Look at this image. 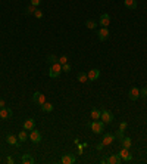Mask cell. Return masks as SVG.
<instances>
[{
  "label": "cell",
  "mask_w": 147,
  "mask_h": 164,
  "mask_svg": "<svg viewBox=\"0 0 147 164\" xmlns=\"http://www.w3.org/2000/svg\"><path fill=\"white\" fill-rule=\"evenodd\" d=\"M127 127H128V123H127V121H121V124H119V130L125 132V130H127Z\"/></svg>",
  "instance_id": "cell-31"
},
{
  "label": "cell",
  "mask_w": 147,
  "mask_h": 164,
  "mask_svg": "<svg viewBox=\"0 0 147 164\" xmlns=\"http://www.w3.org/2000/svg\"><path fill=\"white\" fill-rule=\"evenodd\" d=\"M71 69H72V67H71V65H69L68 62L62 65V71H63V73H71Z\"/></svg>",
  "instance_id": "cell-27"
},
{
  "label": "cell",
  "mask_w": 147,
  "mask_h": 164,
  "mask_svg": "<svg viewBox=\"0 0 147 164\" xmlns=\"http://www.w3.org/2000/svg\"><path fill=\"white\" fill-rule=\"evenodd\" d=\"M115 141V135L112 133H106V135H103V139H101V142L105 146H109V145H112Z\"/></svg>",
  "instance_id": "cell-11"
},
{
  "label": "cell",
  "mask_w": 147,
  "mask_h": 164,
  "mask_svg": "<svg viewBox=\"0 0 147 164\" xmlns=\"http://www.w3.org/2000/svg\"><path fill=\"white\" fill-rule=\"evenodd\" d=\"M99 24H100L101 27H109V24H110V16H109V14H101L100 19H99Z\"/></svg>",
  "instance_id": "cell-13"
},
{
  "label": "cell",
  "mask_w": 147,
  "mask_h": 164,
  "mask_svg": "<svg viewBox=\"0 0 147 164\" xmlns=\"http://www.w3.org/2000/svg\"><path fill=\"white\" fill-rule=\"evenodd\" d=\"M91 118L93 120H100V116H101V109H99V108H93L91 109Z\"/></svg>",
  "instance_id": "cell-19"
},
{
  "label": "cell",
  "mask_w": 147,
  "mask_h": 164,
  "mask_svg": "<svg viewBox=\"0 0 147 164\" xmlns=\"http://www.w3.org/2000/svg\"><path fill=\"white\" fill-rule=\"evenodd\" d=\"M119 157L122 158V161H125V163H131V161H133V154L129 152L128 148H122V146H121Z\"/></svg>",
  "instance_id": "cell-3"
},
{
  "label": "cell",
  "mask_w": 147,
  "mask_h": 164,
  "mask_svg": "<svg viewBox=\"0 0 147 164\" xmlns=\"http://www.w3.org/2000/svg\"><path fill=\"white\" fill-rule=\"evenodd\" d=\"M100 120L103 121L105 124H109L113 121V114L109 111V109H101V116H100Z\"/></svg>",
  "instance_id": "cell-4"
},
{
  "label": "cell",
  "mask_w": 147,
  "mask_h": 164,
  "mask_svg": "<svg viewBox=\"0 0 147 164\" xmlns=\"http://www.w3.org/2000/svg\"><path fill=\"white\" fill-rule=\"evenodd\" d=\"M87 75H88V82H96V80L100 77V71H99L97 68H93V69L88 71Z\"/></svg>",
  "instance_id": "cell-10"
},
{
  "label": "cell",
  "mask_w": 147,
  "mask_h": 164,
  "mask_svg": "<svg viewBox=\"0 0 147 164\" xmlns=\"http://www.w3.org/2000/svg\"><path fill=\"white\" fill-rule=\"evenodd\" d=\"M58 59H59V58H58L56 55H49V56H47V59H46V62L49 64V65H53V64L58 62Z\"/></svg>",
  "instance_id": "cell-23"
},
{
  "label": "cell",
  "mask_w": 147,
  "mask_h": 164,
  "mask_svg": "<svg viewBox=\"0 0 147 164\" xmlns=\"http://www.w3.org/2000/svg\"><path fill=\"white\" fill-rule=\"evenodd\" d=\"M121 146H122V148H128V149H129V148L133 146V141H131L129 137L124 136L122 139H121Z\"/></svg>",
  "instance_id": "cell-17"
},
{
  "label": "cell",
  "mask_w": 147,
  "mask_h": 164,
  "mask_svg": "<svg viewBox=\"0 0 147 164\" xmlns=\"http://www.w3.org/2000/svg\"><path fill=\"white\" fill-rule=\"evenodd\" d=\"M14 116V111L10 108H7V107H3V108H0V117L3 118V120H7V118H12Z\"/></svg>",
  "instance_id": "cell-7"
},
{
  "label": "cell",
  "mask_w": 147,
  "mask_h": 164,
  "mask_svg": "<svg viewBox=\"0 0 147 164\" xmlns=\"http://www.w3.org/2000/svg\"><path fill=\"white\" fill-rule=\"evenodd\" d=\"M53 108H54V107L52 105V103H49V102H44L43 105H41V111H43V112H52Z\"/></svg>",
  "instance_id": "cell-22"
},
{
  "label": "cell",
  "mask_w": 147,
  "mask_h": 164,
  "mask_svg": "<svg viewBox=\"0 0 147 164\" xmlns=\"http://www.w3.org/2000/svg\"><path fill=\"white\" fill-rule=\"evenodd\" d=\"M24 164H34L35 163V160H34L30 154H25V155H22V160H21Z\"/></svg>",
  "instance_id": "cell-20"
},
{
  "label": "cell",
  "mask_w": 147,
  "mask_h": 164,
  "mask_svg": "<svg viewBox=\"0 0 147 164\" xmlns=\"http://www.w3.org/2000/svg\"><path fill=\"white\" fill-rule=\"evenodd\" d=\"M6 163H7V164H14L15 161H14V158H12V157H7V158H6Z\"/></svg>",
  "instance_id": "cell-35"
},
{
  "label": "cell",
  "mask_w": 147,
  "mask_h": 164,
  "mask_svg": "<svg viewBox=\"0 0 147 164\" xmlns=\"http://www.w3.org/2000/svg\"><path fill=\"white\" fill-rule=\"evenodd\" d=\"M85 27L90 28V30H94V28L97 27V22H96V21H93V19H88L87 22H85Z\"/></svg>",
  "instance_id": "cell-26"
},
{
  "label": "cell",
  "mask_w": 147,
  "mask_h": 164,
  "mask_svg": "<svg viewBox=\"0 0 147 164\" xmlns=\"http://www.w3.org/2000/svg\"><path fill=\"white\" fill-rule=\"evenodd\" d=\"M60 163L62 164H74L75 163V157L72 154H65L63 157L60 158Z\"/></svg>",
  "instance_id": "cell-14"
},
{
  "label": "cell",
  "mask_w": 147,
  "mask_h": 164,
  "mask_svg": "<svg viewBox=\"0 0 147 164\" xmlns=\"http://www.w3.org/2000/svg\"><path fill=\"white\" fill-rule=\"evenodd\" d=\"M41 3V0H31V5H34L35 7H38Z\"/></svg>",
  "instance_id": "cell-33"
},
{
  "label": "cell",
  "mask_w": 147,
  "mask_h": 164,
  "mask_svg": "<svg viewBox=\"0 0 147 164\" xmlns=\"http://www.w3.org/2000/svg\"><path fill=\"white\" fill-rule=\"evenodd\" d=\"M19 139H18V136H15V135H12V133H9L6 136V142L9 145H12V146H19V142H18Z\"/></svg>",
  "instance_id": "cell-12"
},
{
  "label": "cell",
  "mask_w": 147,
  "mask_h": 164,
  "mask_svg": "<svg viewBox=\"0 0 147 164\" xmlns=\"http://www.w3.org/2000/svg\"><path fill=\"white\" fill-rule=\"evenodd\" d=\"M60 74H62V65H60L59 62L50 65V69H49V77L50 78H58Z\"/></svg>",
  "instance_id": "cell-2"
},
{
  "label": "cell",
  "mask_w": 147,
  "mask_h": 164,
  "mask_svg": "<svg viewBox=\"0 0 147 164\" xmlns=\"http://www.w3.org/2000/svg\"><path fill=\"white\" fill-rule=\"evenodd\" d=\"M24 129L30 130V132L33 129H35V120H34V118H27V120L24 121Z\"/></svg>",
  "instance_id": "cell-15"
},
{
  "label": "cell",
  "mask_w": 147,
  "mask_h": 164,
  "mask_svg": "<svg viewBox=\"0 0 147 164\" xmlns=\"http://www.w3.org/2000/svg\"><path fill=\"white\" fill-rule=\"evenodd\" d=\"M124 5H125L127 9H131V11L137 9V2L135 0H124Z\"/></svg>",
  "instance_id": "cell-18"
},
{
  "label": "cell",
  "mask_w": 147,
  "mask_h": 164,
  "mask_svg": "<svg viewBox=\"0 0 147 164\" xmlns=\"http://www.w3.org/2000/svg\"><path fill=\"white\" fill-rule=\"evenodd\" d=\"M35 9H37V7L34 6V5H30V6L25 7V12H24V14H25V15H34Z\"/></svg>",
  "instance_id": "cell-25"
},
{
  "label": "cell",
  "mask_w": 147,
  "mask_h": 164,
  "mask_svg": "<svg viewBox=\"0 0 147 164\" xmlns=\"http://www.w3.org/2000/svg\"><path fill=\"white\" fill-rule=\"evenodd\" d=\"M106 161L109 164H121V161H122V158L119 157V154H113V155H110V157L106 158Z\"/></svg>",
  "instance_id": "cell-16"
},
{
  "label": "cell",
  "mask_w": 147,
  "mask_h": 164,
  "mask_svg": "<svg viewBox=\"0 0 147 164\" xmlns=\"http://www.w3.org/2000/svg\"><path fill=\"white\" fill-rule=\"evenodd\" d=\"M128 98H129L131 101H137V99L140 98V89L133 86V87L129 89V92H128Z\"/></svg>",
  "instance_id": "cell-8"
},
{
  "label": "cell",
  "mask_w": 147,
  "mask_h": 164,
  "mask_svg": "<svg viewBox=\"0 0 147 164\" xmlns=\"http://www.w3.org/2000/svg\"><path fill=\"white\" fill-rule=\"evenodd\" d=\"M30 139H31L33 144H40L41 142V133L38 132V130L33 129L31 130V133H30Z\"/></svg>",
  "instance_id": "cell-6"
},
{
  "label": "cell",
  "mask_w": 147,
  "mask_h": 164,
  "mask_svg": "<svg viewBox=\"0 0 147 164\" xmlns=\"http://www.w3.org/2000/svg\"><path fill=\"white\" fill-rule=\"evenodd\" d=\"M3 107H6V102H5V99L0 98V108H3Z\"/></svg>",
  "instance_id": "cell-36"
},
{
  "label": "cell",
  "mask_w": 147,
  "mask_h": 164,
  "mask_svg": "<svg viewBox=\"0 0 147 164\" xmlns=\"http://www.w3.org/2000/svg\"><path fill=\"white\" fill-rule=\"evenodd\" d=\"M77 78H78V82H80V83H88V75H87V73H80Z\"/></svg>",
  "instance_id": "cell-24"
},
{
  "label": "cell",
  "mask_w": 147,
  "mask_h": 164,
  "mask_svg": "<svg viewBox=\"0 0 147 164\" xmlns=\"http://www.w3.org/2000/svg\"><path fill=\"white\" fill-rule=\"evenodd\" d=\"M33 102L37 103L38 107H41L43 103L46 102V95H43V93H40V92H35L33 95Z\"/></svg>",
  "instance_id": "cell-5"
},
{
  "label": "cell",
  "mask_w": 147,
  "mask_h": 164,
  "mask_svg": "<svg viewBox=\"0 0 147 164\" xmlns=\"http://www.w3.org/2000/svg\"><path fill=\"white\" fill-rule=\"evenodd\" d=\"M87 126L91 129L94 135H101L103 130H105V123L101 120H93V121H88Z\"/></svg>",
  "instance_id": "cell-1"
},
{
  "label": "cell",
  "mask_w": 147,
  "mask_h": 164,
  "mask_svg": "<svg viewBox=\"0 0 147 164\" xmlns=\"http://www.w3.org/2000/svg\"><path fill=\"white\" fill-rule=\"evenodd\" d=\"M103 148H105V145H103V142H100V144H97V145H96V149H97V151H101Z\"/></svg>",
  "instance_id": "cell-34"
},
{
  "label": "cell",
  "mask_w": 147,
  "mask_h": 164,
  "mask_svg": "<svg viewBox=\"0 0 147 164\" xmlns=\"http://www.w3.org/2000/svg\"><path fill=\"white\" fill-rule=\"evenodd\" d=\"M140 98H146L147 99V86H144L143 89H140Z\"/></svg>",
  "instance_id": "cell-29"
},
{
  "label": "cell",
  "mask_w": 147,
  "mask_h": 164,
  "mask_svg": "<svg viewBox=\"0 0 147 164\" xmlns=\"http://www.w3.org/2000/svg\"><path fill=\"white\" fill-rule=\"evenodd\" d=\"M28 137H30V135L27 133V130H25V129L21 130L19 133H18V139H19V142H25Z\"/></svg>",
  "instance_id": "cell-21"
},
{
  "label": "cell",
  "mask_w": 147,
  "mask_h": 164,
  "mask_svg": "<svg viewBox=\"0 0 147 164\" xmlns=\"http://www.w3.org/2000/svg\"><path fill=\"white\" fill-rule=\"evenodd\" d=\"M58 62H59L60 65H63V64H66L68 62V56H65V55H62L59 59H58Z\"/></svg>",
  "instance_id": "cell-30"
},
{
  "label": "cell",
  "mask_w": 147,
  "mask_h": 164,
  "mask_svg": "<svg viewBox=\"0 0 147 164\" xmlns=\"http://www.w3.org/2000/svg\"><path fill=\"white\" fill-rule=\"evenodd\" d=\"M97 37H99V40L105 41L109 39V28L107 27H101L100 30H99V33H97Z\"/></svg>",
  "instance_id": "cell-9"
},
{
  "label": "cell",
  "mask_w": 147,
  "mask_h": 164,
  "mask_svg": "<svg viewBox=\"0 0 147 164\" xmlns=\"http://www.w3.org/2000/svg\"><path fill=\"white\" fill-rule=\"evenodd\" d=\"M34 16H35L37 19H41V18H43V12H41V11L38 9V7L35 9V12H34Z\"/></svg>",
  "instance_id": "cell-28"
},
{
  "label": "cell",
  "mask_w": 147,
  "mask_h": 164,
  "mask_svg": "<svg viewBox=\"0 0 147 164\" xmlns=\"http://www.w3.org/2000/svg\"><path fill=\"white\" fill-rule=\"evenodd\" d=\"M115 137H118V139H122V137H124V132H122V130H118V132H116V135H115Z\"/></svg>",
  "instance_id": "cell-32"
}]
</instances>
